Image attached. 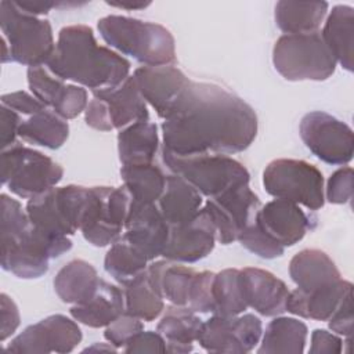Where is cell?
I'll return each mask as SVG.
<instances>
[{
    "label": "cell",
    "mask_w": 354,
    "mask_h": 354,
    "mask_svg": "<svg viewBox=\"0 0 354 354\" xmlns=\"http://www.w3.org/2000/svg\"><path fill=\"white\" fill-rule=\"evenodd\" d=\"M162 134L163 149L176 156L231 155L254 141L257 115L228 90L191 82L163 119Z\"/></svg>",
    "instance_id": "obj_1"
},
{
    "label": "cell",
    "mask_w": 354,
    "mask_h": 354,
    "mask_svg": "<svg viewBox=\"0 0 354 354\" xmlns=\"http://www.w3.org/2000/svg\"><path fill=\"white\" fill-rule=\"evenodd\" d=\"M46 66L64 82L72 80L91 91L116 87L130 72V62L109 47L100 46L93 29L82 24L59 30Z\"/></svg>",
    "instance_id": "obj_2"
},
{
    "label": "cell",
    "mask_w": 354,
    "mask_h": 354,
    "mask_svg": "<svg viewBox=\"0 0 354 354\" xmlns=\"http://www.w3.org/2000/svg\"><path fill=\"white\" fill-rule=\"evenodd\" d=\"M0 203L3 270L22 279L43 277L50 260L69 252L72 241L37 230L21 203L7 194L0 196Z\"/></svg>",
    "instance_id": "obj_3"
},
{
    "label": "cell",
    "mask_w": 354,
    "mask_h": 354,
    "mask_svg": "<svg viewBox=\"0 0 354 354\" xmlns=\"http://www.w3.org/2000/svg\"><path fill=\"white\" fill-rule=\"evenodd\" d=\"M104 41L120 54L144 66L171 65L176 61V41L160 24L124 15H106L97 22Z\"/></svg>",
    "instance_id": "obj_4"
},
{
    "label": "cell",
    "mask_w": 354,
    "mask_h": 354,
    "mask_svg": "<svg viewBox=\"0 0 354 354\" xmlns=\"http://www.w3.org/2000/svg\"><path fill=\"white\" fill-rule=\"evenodd\" d=\"M1 62H17L29 68L43 66L54 53L51 24L21 10L15 1H0Z\"/></svg>",
    "instance_id": "obj_5"
},
{
    "label": "cell",
    "mask_w": 354,
    "mask_h": 354,
    "mask_svg": "<svg viewBox=\"0 0 354 354\" xmlns=\"http://www.w3.org/2000/svg\"><path fill=\"white\" fill-rule=\"evenodd\" d=\"M275 71L289 82H322L336 69V59L321 32L282 35L272 48Z\"/></svg>",
    "instance_id": "obj_6"
},
{
    "label": "cell",
    "mask_w": 354,
    "mask_h": 354,
    "mask_svg": "<svg viewBox=\"0 0 354 354\" xmlns=\"http://www.w3.org/2000/svg\"><path fill=\"white\" fill-rule=\"evenodd\" d=\"M167 169L189 183L202 196L214 198L230 188L249 184V171L238 160L227 155L176 156L162 149Z\"/></svg>",
    "instance_id": "obj_7"
},
{
    "label": "cell",
    "mask_w": 354,
    "mask_h": 354,
    "mask_svg": "<svg viewBox=\"0 0 354 354\" xmlns=\"http://www.w3.org/2000/svg\"><path fill=\"white\" fill-rule=\"evenodd\" d=\"M90 188L82 185L53 187L26 203L30 223L40 231L69 236L80 230L88 203Z\"/></svg>",
    "instance_id": "obj_8"
},
{
    "label": "cell",
    "mask_w": 354,
    "mask_h": 354,
    "mask_svg": "<svg viewBox=\"0 0 354 354\" xmlns=\"http://www.w3.org/2000/svg\"><path fill=\"white\" fill-rule=\"evenodd\" d=\"M62 176L59 163L19 142L1 152V183L19 198L30 199L55 187Z\"/></svg>",
    "instance_id": "obj_9"
},
{
    "label": "cell",
    "mask_w": 354,
    "mask_h": 354,
    "mask_svg": "<svg viewBox=\"0 0 354 354\" xmlns=\"http://www.w3.org/2000/svg\"><path fill=\"white\" fill-rule=\"evenodd\" d=\"M263 185L274 198L318 210L325 203L322 173L311 163L299 159H275L263 171Z\"/></svg>",
    "instance_id": "obj_10"
},
{
    "label": "cell",
    "mask_w": 354,
    "mask_h": 354,
    "mask_svg": "<svg viewBox=\"0 0 354 354\" xmlns=\"http://www.w3.org/2000/svg\"><path fill=\"white\" fill-rule=\"evenodd\" d=\"M147 102L140 94L133 76L116 87L93 91L84 111V122L100 131L124 129L137 122H148Z\"/></svg>",
    "instance_id": "obj_11"
},
{
    "label": "cell",
    "mask_w": 354,
    "mask_h": 354,
    "mask_svg": "<svg viewBox=\"0 0 354 354\" xmlns=\"http://www.w3.org/2000/svg\"><path fill=\"white\" fill-rule=\"evenodd\" d=\"M131 196L126 187H90L88 203L80 225L83 238L97 248L115 243L129 214Z\"/></svg>",
    "instance_id": "obj_12"
},
{
    "label": "cell",
    "mask_w": 354,
    "mask_h": 354,
    "mask_svg": "<svg viewBox=\"0 0 354 354\" xmlns=\"http://www.w3.org/2000/svg\"><path fill=\"white\" fill-rule=\"evenodd\" d=\"M299 134L307 149L328 165L343 166L353 159L354 134L351 127L326 112L306 113L300 120Z\"/></svg>",
    "instance_id": "obj_13"
},
{
    "label": "cell",
    "mask_w": 354,
    "mask_h": 354,
    "mask_svg": "<svg viewBox=\"0 0 354 354\" xmlns=\"http://www.w3.org/2000/svg\"><path fill=\"white\" fill-rule=\"evenodd\" d=\"M263 324L254 314L217 315L202 324L196 342L209 353L245 354L252 351L261 339Z\"/></svg>",
    "instance_id": "obj_14"
},
{
    "label": "cell",
    "mask_w": 354,
    "mask_h": 354,
    "mask_svg": "<svg viewBox=\"0 0 354 354\" xmlns=\"http://www.w3.org/2000/svg\"><path fill=\"white\" fill-rule=\"evenodd\" d=\"M203 207L216 227V239L230 245L238 241L239 234L254 221L261 202L249 184H242L209 198Z\"/></svg>",
    "instance_id": "obj_15"
},
{
    "label": "cell",
    "mask_w": 354,
    "mask_h": 354,
    "mask_svg": "<svg viewBox=\"0 0 354 354\" xmlns=\"http://www.w3.org/2000/svg\"><path fill=\"white\" fill-rule=\"evenodd\" d=\"M82 342V330L76 319L54 314L26 326L7 346V351L22 354H66Z\"/></svg>",
    "instance_id": "obj_16"
},
{
    "label": "cell",
    "mask_w": 354,
    "mask_h": 354,
    "mask_svg": "<svg viewBox=\"0 0 354 354\" xmlns=\"http://www.w3.org/2000/svg\"><path fill=\"white\" fill-rule=\"evenodd\" d=\"M216 241V227L202 207L189 223L169 228L162 256L176 263H196L210 254Z\"/></svg>",
    "instance_id": "obj_17"
},
{
    "label": "cell",
    "mask_w": 354,
    "mask_h": 354,
    "mask_svg": "<svg viewBox=\"0 0 354 354\" xmlns=\"http://www.w3.org/2000/svg\"><path fill=\"white\" fill-rule=\"evenodd\" d=\"M169 224L156 203H138L131 201L124 223V238L149 261L162 256L169 238Z\"/></svg>",
    "instance_id": "obj_18"
},
{
    "label": "cell",
    "mask_w": 354,
    "mask_h": 354,
    "mask_svg": "<svg viewBox=\"0 0 354 354\" xmlns=\"http://www.w3.org/2000/svg\"><path fill=\"white\" fill-rule=\"evenodd\" d=\"M133 79L145 100L165 119L174 102L189 86L191 80L174 65L141 66L134 71Z\"/></svg>",
    "instance_id": "obj_19"
},
{
    "label": "cell",
    "mask_w": 354,
    "mask_h": 354,
    "mask_svg": "<svg viewBox=\"0 0 354 354\" xmlns=\"http://www.w3.org/2000/svg\"><path fill=\"white\" fill-rule=\"evenodd\" d=\"M259 227L281 246H293L315 227V221L295 202L275 198L261 205L256 216Z\"/></svg>",
    "instance_id": "obj_20"
},
{
    "label": "cell",
    "mask_w": 354,
    "mask_h": 354,
    "mask_svg": "<svg viewBox=\"0 0 354 354\" xmlns=\"http://www.w3.org/2000/svg\"><path fill=\"white\" fill-rule=\"evenodd\" d=\"M241 285L248 307L263 317H277L285 313L289 289L272 272L256 267L239 270Z\"/></svg>",
    "instance_id": "obj_21"
},
{
    "label": "cell",
    "mask_w": 354,
    "mask_h": 354,
    "mask_svg": "<svg viewBox=\"0 0 354 354\" xmlns=\"http://www.w3.org/2000/svg\"><path fill=\"white\" fill-rule=\"evenodd\" d=\"M350 293L351 282L342 278L308 293L296 288L288 295L285 311L306 319L328 321Z\"/></svg>",
    "instance_id": "obj_22"
},
{
    "label": "cell",
    "mask_w": 354,
    "mask_h": 354,
    "mask_svg": "<svg viewBox=\"0 0 354 354\" xmlns=\"http://www.w3.org/2000/svg\"><path fill=\"white\" fill-rule=\"evenodd\" d=\"M290 279L297 289L313 292L342 278L335 261L319 249H303L289 263Z\"/></svg>",
    "instance_id": "obj_23"
},
{
    "label": "cell",
    "mask_w": 354,
    "mask_h": 354,
    "mask_svg": "<svg viewBox=\"0 0 354 354\" xmlns=\"http://www.w3.org/2000/svg\"><path fill=\"white\" fill-rule=\"evenodd\" d=\"M201 206L202 195L198 189L177 174L166 176V187L158 207L169 227L189 223L199 213Z\"/></svg>",
    "instance_id": "obj_24"
},
{
    "label": "cell",
    "mask_w": 354,
    "mask_h": 354,
    "mask_svg": "<svg viewBox=\"0 0 354 354\" xmlns=\"http://www.w3.org/2000/svg\"><path fill=\"white\" fill-rule=\"evenodd\" d=\"M73 319L90 326L104 328L124 313V295L120 288L101 279L95 295L83 304L69 310Z\"/></svg>",
    "instance_id": "obj_25"
},
{
    "label": "cell",
    "mask_w": 354,
    "mask_h": 354,
    "mask_svg": "<svg viewBox=\"0 0 354 354\" xmlns=\"http://www.w3.org/2000/svg\"><path fill=\"white\" fill-rule=\"evenodd\" d=\"M100 282L101 278L97 270L88 261L75 259L68 261L57 272L54 290L66 304H83L95 295Z\"/></svg>",
    "instance_id": "obj_26"
},
{
    "label": "cell",
    "mask_w": 354,
    "mask_h": 354,
    "mask_svg": "<svg viewBox=\"0 0 354 354\" xmlns=\"http://www.w3.org/2000/svg\"><path fill=\"white\" fill-rule=\"evenodd\" d=\"M203 321L188 306H170L160 318L156 330L165 337L167 353L184 354L192 351Z\"/></svg>",
    "instance_id": "obj_27"
},
{
    "label": "cell",
    "mask_w": 354,
    "mask_h": 354,
    "mask_svg": "<svg viewBox=\"0 0 354 354\" xmlns=\"http://www.w3.org/2000/svg\"><path fill=\"white\" fill-rule=\"evenodd\" d=\"M322 40L346 71L353 72L354 55V10L351 6L337 4L329 12L324 29Z\"/></svg>",
    "instance_id": "obj_28"
},
{
    "label": "cell",
    "mask_w": 354,
    "mask_h": 354,
    "mask_svg": "<svg viewBox=\"0 0 354 354\" xmlns=\"http://www.w3.org/2000/svg\"><path fill=\"white\" fill-rule=\"evenodd\" d=\"M158 148V127L149 120L133 123L118 134V153L122 166L153 163Z\"/></svg>",
    "instance_id": "obj_29"
},
{
    "label": "cell",
    "mask_w": 354,
    "mask_h": 354,
    "mask_svg": "<svg viewBox=\"0 0 354 354\" xmlns=\"http://www.w3.org/2000/svg\"><path fill=\"white\" fill-rule=\"evenodd\" d=\"M151 282L159 293L174 306H187L189 289L196 271L180 263L163 259L147 267Z\"/></svg>",
    "instance_id": "obj_30"
},
{
    "label": "cell",
    "mask_w": 354,
    "mask_h": 354,
    "mask_svg": "<svg viewBox=\"0 0 354 354\" xmlns=\"http://www.w3.org/2000/svg\"><path fill=\"white\" fill-rule=\"evenodd\" d=\"M328 7L329 4L326 1L281 0L275 4V24L285 35L318 32L326 17Z\"/></svg>",
    "instance_id": "obj_31"
},
{
    "label": "cell",
    "mask_w": 354,
    "mask_h": 354,
    "mask_svg": "<svg viewBox=\"0 0 354 354\" xmlns=\"http://www.w3.org/2000/svg\"><path fill=\"white\" fill-rule=\"evenodd\" d=\"M69 136V126L65 119L51 109H43L22 120L18 127V137L24 141L48 149H58Z\"/></svg>",
    "instance_id": "obj_32"
},
{
    "label": "cell",
    "mask_w": 354,
    "mask_h": 354,
    "mask_svg": "<svg viewBox=\"0 0 354 354\" xmlns=\"http://www.w3.org/2000/svg\"><path fill=\"white\" fill-rule=\"evenodd\" d=\"M307 325L296 318L278 317L266 328L259 347L260 354H301L307 339Z\"/></svg>",
    "instance_id": "obj_33"
},
{
    "label": "cell",
    "mask_w": 354,
    "mask_h": 354,
    "mask_svg": "<svg viewBox=\"0 0 354 354\" xmlns=\"http://www.w3.org/2000/svg\"><path fill=\"white\" fill-rule=\"evenodd\" d=\"M120 176L131 201L156 203L166 187V174L153 163L122 166Z\"/></svg>",
    "instance_id": "obj_34"
},
{
    "label": "cell",
    "mask_w": 354,
    "mask_h": 354,
    "mask_svg": "<svg viewBox=\"0 0 354 354\" xmlns=\"http://www.w3.org/2000/svg\"><path fill=\"white\" fill-rule=\"evenodd\" d=\"M124 313L151 322L165 310L163 296L153 286L147 270L124 285Z\"/></svg>",
    "instance_id": "obj_35"
},
{
    "label": "cell",
    "mask_w": 354,
    "mask_h": 354,
    "mask_svg": "<svg viewBox=\"0 0 354 354\" xmlns=\"http://www.w3.org/2000/svg\"><path fill=\"white\" fill-rule=\"evenodd\" d=\"M148 261L140 250L120 236L108 249L104 259V268L116 282L124 286L147 270Z\"/></svg>",
    "instance_id": "obj_36"
},
{
    "label": "cell",
    "mask_w": 354,
    "mask_h": 354,
    "mask_svg": "<svg viewBox=\"0 0 354 354\" xmlns=\"http://www.w3.org/2000/svg\"><path fill=\"white\" fill-rule=\"evenodd\" d=\"M213 314L234 317L242 314L248 304L243 297L241 275L236 268H225L214 274L213 281Z\"/></svg>",
    "instance_id": "obj_37"
},
{
    "label": "cell",
    "mask_w": 354,
    "mask_h": 354,
    "mask_svg": "<svg viewBox=\"0 0 354 354\" xmlns=\"http://www.w3.org/2000/svg\"><path fill=\"white\" fill-rule=\"evenodd\" d=\"M26 76L32 94L50 109L59 91L65 87L64 80L53 75L46 65L28 68Z\"/></svg>",
    "instance_id": "obj_38"
},
{
    "label": "cell",
    "mask_w": 354,
    "mask_h": 354,
    "mask_svg": "<svg viewBox=\"0 0 354 354\" xmlns=\"http://www.w3.org/2000/svg\"><path fill=\"white\" fill-rule=\"evenodd\" d=\"M238 242L248 249L249 252H252L253 254L261 257V259H267V260H272L277 257H281L285 252V248L281 246L279 243H277L275 241H272L256 223V218L252 224H249L238 236Z\"/></svg>",
    "instance_id": "obj_39"
},
{
    "label": "cell",
    "mask_w": 354,
    "mask_h": 354,
    "mask_svg": "<svg viewBox=\"0 0 354 354\" xmlns=\"http://www.w3.org/2000/svg\"><path fill=\"white\" fill-rule=\"evenodd\" d=\"M88 104L87 90L82 86L65 84V87L59 91L57 98L51 105V111L55 112L62 119H75L83 111H86Z\"/></svg>",
    "instance_id": "obj_40"
},
{
    "label": "cell",
    "mask_w": 354,
    "mask_h": 354,
    "mask_svg": "<svg viewBox=\"0 0 354 354\" xmlns=\"http://www.w3.org/2000/svg\"><path fill=\"white\" fill-rule=\"evenodd\" d=\"M213 281L214 272L212 271H201L195 274L189 296H188V307L195 313H213L214 311V300H213Z\"/></svg>",
    "instance_id": "obj_41"
},
{
    "label": "cell",
    "mask_w": 354,
    "mask_h": 354,
    "mask_svg": "<svg viewBox=\"0 0 354 354\" xmlns=\"http://www.w3.org/2000/svg\"><path fill=\"white\" fill-rule=\"evenodd\" d=\"M141 330H144L142 321L137 317L123 313L113 322L105 326L104 337L113 347L123 348Z\"/></svg>",
    "instance_id": "obj_42"
},
{
    "label": "cell",
    "mask_w": 354,
    "mask_h": 354,
    "mask_svg": "<svg viewBox=\"0 0 354 354\" xmlns=\"http://www.w3.org/2000/svg\"><path fill=\"white\" fill-rule=\"evenodd\" d=\"M354 173L350 166L332 173L326 184V199L333 205H344L353 199Z\"/></svg>",
    "instance_id": "obj_43"
},
{
    "label": "cell",
    "mask_w": 354,
    "mask_h": 354,
    "mask_svg": "<svg viewBox=\"0 0 354 354\" xmlns=\"http://www.w3.org/2000/svg\"><path fill=\"white\" fill-rule=\"evenodd\" d=\"M123 351L127 354L134 353H167L165 337L156 330H141L137 333L124 347Z\"/></svg>",
    "instance_id": "obj_44"
},
{
    "label": "cell",
    "mask_w": 354,
    "mask_h": 354,
    "mask_svg": "<svg viewBox=\"0 0 354 354\" xmlns=\"http://www.w3.org/2000/svg\"><path fill=\"white\" fill-rule=\"evenodd\" d=\"M1 105L18 112L19 115H35L43 109H47L33 94H29L24 90L12 91L1 95Z\"/></svg>",
    "instance_id": "obj_45"
},
{
    "label": "cell",
    "mask_w": 354,
    "mask_h": 354,
    "mask_svg": "<svg viewBox=\"0 0 354 354\" xmlns=\"http://www.w3.org/2000/svg\"><path fill=\"white\" fill-rule=\"evenodd\" d=\"M0 319H1V329H0V339L4 342L8 339L17 328L19 326V310L15 301L6 293L0 295Z\"/></svg>",
    "instance_id": "obj_46"
},
{
    "label": "cell",
    "mask_w": 354,
    "mask_h": 354,
    "mask_svg": "<svg viewBox=\"0 0 354 354\" xmlns=\"http://www.w3.org/2000/svg\"><path fill=\"white\" fill-rule=\"evenodd\" d=\"M329 329L337 335L351 337L353 335V293L342 301L339 308L328 319Z\"/></svg>",
    "instance_id": "obj_47"
},
{
    "label": "cell",
    "mask_w": 354,
    "mask_h": 354,
    "mask_svg": "<svg viewBox=\"0 0 354 354\" xmlns=\"http://www.w3.org/2000/svg\"><path fill=\"white\" fill-rule=\"evenodd\" d=\"M343 350V340L325 329H315L311 333V354H339Z\"/></svg>",
    "instance_id": "obj_48"
},
{
    "label": "cell",
    "mask_w": 354,
    "mask_h": 354,
    "mask_svg": "<svg viewBox=\"0 0 354 354\" xmlns=\"http://www.w3.org/2000/svg\"><path fill=\"white\" fill-rule=\"evenodd\" d=\"M0 122H1V148H10L17 141L18 127L21 124V115L4 105L0 108Z\"/></svg>",
    "instance_id": "obj_49"
},
{
    "label": "cell",
    "mask_w": 354,
    "mask_h": 354,
    "mask_svg": "<svg viewBox=\"0 0 354 354\" xmlns=\"http://www.w3.org/2000/svg\"><path fill=\"white\" fill-rule=\"evenodd\" d=\"M15 4L24 10L25 12L30 15H43L47 14L53 8H64V7H79L86 3H76V1H48V0H22V1H15Z\"/></svg>",
    "instance_id": "obj_50"
},
{
    "label": "cell",
    "mask_w": 354,
    "mask_h": 354,
    "mask_svg": "<svg viewBox=\"0 0 354 354\" xmlns=\"http://www.w3.org/2000/svg\"><path fill=\"white\" fill-rule=\"evenodd\" d=\"M108 6L111 7H116V8H123V10H142L147 8L151 1H105Z\"/></svg>",
    "instance_id": "obj_51"
},
{
    "label": "cell",
    "mask_w": 354,
    "mask_h": 354,
    "mask_svg": "<svg viewBox=\"0 0 354 354\" xmlns=\"http://www.w3.org/2000/svg\"><path fill=\"white\" fill-rule=\"evenodd\" d=\"M116 351L118 348L116 347H113L111 343H108V344H105V343H94L91 347H87L86 350H84V353L86 351Z\"/></svg>",
    "instance_id": "obj_52"
}]
</instances>
